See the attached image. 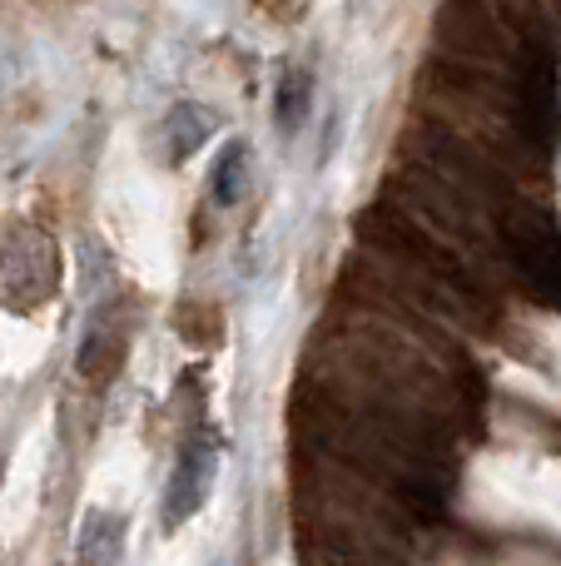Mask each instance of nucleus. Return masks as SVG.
<instances>
[{
    "label": "nucleus",
    "mask_w": 561,
    "mask_h": 566,
    "mask_svg": "<svg viewBox=\"0 0 561 566\" xmlns=\"http://www.w3.org/2000/svg\"><path fill=\"white\" fill-rule=\"evenodd\" d=\"M308 105H314V75H308V70H288V75L278 80V99H274V119H278V129H284V135L304 129Z\"/></svg>",
    "instance_id": "20e7f679"
},
{
    "label": "nucleus",
    "mask_w": 561,
    "mask_h": 566,
    "mask_svg": "<svg viewBox=\"0 0 561 566\" xmlns=\"http://www.w3.org/2000/svg\"><path fill=\"white\" fill-rule=\"evenodd\" d=\"M60 283V259L45 239H20V244L6 249L0 259V298L15 303V308H30V303L50 298Z\"/></svg>",
    "instance_id": "f257e3e1"
},
{
    "label": "nucleus",
    "mask_w": 561,
    "mask_h": 566,
    "mask_svg": "<svg viewBox=\"0 0 561 566\" xmlns=\"http://www.w3.org/2000/svg\"><path fill=\"white\" fill-rule=\"evenodd\" d=\"M115 368H119V333H109L105 323H95V328L85 333V348H80V373L99 382Z\"/></svg>",
    "instance_id": "423d86ee"
},
{
    "label": "nucleus",
    "mask_w": 561,
    "mask_h": 566,
    "mask_svg": "<svg viewBox=\"0 0 561 566\" xmlns=\"http://www.w3.org/2000/svg\"><path fill=\"white\" fill-rule=\"evenodd\" d=\"M204 139H209V115L204 109L199 105H174V115H169V159L194 155Z\"/></svg>",
    "instance_id": "39448f33"
},
{
    "label": "nucleus",
    "mask_w": 561,
    "mask_h": 566,
    "mask_svg": "<svg viewBox=\"0 0 561 566\" xmlns=\"http://www.w3.org/2000/svg\"><path fill=\"white\" fill-rule=\"evenodd\" d=\"M119 542H125V522L109 517V512H95L80 527V557H85V566H115Z\"/></svg>",
    "instance_id": "7ed1b4c3"
},
{
    "label": "nucleus",
    "mask_w": 561,
    "mask_h": 566,
    "mask_svg": "<svg viewBox=\"0 0 561 566\" xmlns=\"http://www.w3.org/2000/svg\"><path fill=\"white\" fill-rule=\"evenodd\" d=\"M209 185H214L219 205H239V195H244V185H248V149L239 145V139L224 149V155H219L214 179H209Z\"/></svg>",
    "instance_id": "0eeeda50"
},
{
    "label": "nucleus",
    "mask_w": 561,
    "mask_h": 566,
    "mask_svg": "<svg viewBox=\"0 0 561 566\" xmlns=\"http://www.w3.org/2000/svg\"><path fill=\"white\" fill-rule=\"evenodd\" d=\"M209 482H214V448L209 442H189L179 452V468L169 478V492H165V527H184L209 497Z\"/></svg>",
    "instance_id": "f03ea898"
}]
</instances>
